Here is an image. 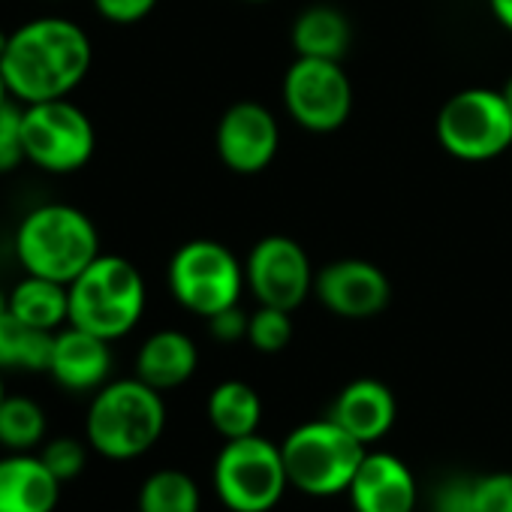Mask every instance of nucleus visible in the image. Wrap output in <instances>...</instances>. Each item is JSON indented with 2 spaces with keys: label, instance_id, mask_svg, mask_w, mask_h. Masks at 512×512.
<instances>
[{
  "label": "nucleus",
  "instance_id": "obj_1",
  "mask_svg": "<svg viewBox=\"0 0 512 512\" xmlns=\"http://www.w3.org/2000/svg\"><path fill=\"white\" fill-rule=\"evenodd\" d=\"M94 46L88 31L64 16H37L10 34L0 61L16 103H46L70 97L91 73Z\"/></svg>",
  "mask_w": 512,
  "mask_h": 512
},
{
  "label": "nucleus",
  "instance_id": "obj_2",
  "mask_svg": "<svg viewBox=\"0 0 512 512\" xmlns=\"http://www.w3.org/2000/svg\"><path fill=\"white\" fill-rule=\"evenodd\" d=\"M13 250L25 275L58 284L76 281L103 253L94 220L67 202L34 205L16 226Z\"/></svg>",
  "mask_w": 512,
  "mask_h": 512
},
{
  "label": "nucleus",
  "instance_id": "obj_3",
  "mask_svg": "<svg viewBox=\"0 0 512 512\" xmlns=\"http://www.w3.org/2000/svg\"><path fill=\"white\" fill-rule=\"evenodd\" d=\"M166 428L163 392L142 383L136 374L127 380H109L94 392L85 437L88 446L109 461H133L145 455Z\"/></svg>",
  "mask_w": 512,
  "mask_h": 512
},
{
  "label": "nucleus",
  "instance_id": "obj_4",
  "mask_svg": "<svg viewBox=\"0 0 512 512\" xmlns=\"http://www.w3.org/2000/svg\"><path fill=\"white\" fill-rule=\"evenodd\" d=\"M70 290V326H79L106 341L130 335L145 314V278L142 272L115 253H100L97 260L67 284Z\"/></svg>",
  "mask_w": 512,
  "mask_h": 512
},
{
  "label": "nucleus",
  "instance_id": "obj_5",
  "mask_svg": "<svg viewBox=\"0 0 512 512\" xmlns=\"http://www.w3.org/2000/svg\"><path fill=\"white\" fill-rule=\"evenodd\" d=\"M281 452L293 488L311 497H332L350 488L368 449L326 416L293 428L281 443Z\"/></svg>",
  "mask_w": 512,
  "mask_h": 512
},
{
  "label": "nucleus",
  "instance_id": "obj_6",
  "mask_svg": "<svg viewBox=\"0 0 512 512\" xmlns=\"http://www.w3.org/2000/svg\"><path fill=\"white\" fill-rule=\"evenodd\" d=\"M290 488L284 452L278 443L247 434L226 440L214 461V491L232 512H269Z\"/></svg>",
  "mask_w": 512,
  "mask_h": 512
},
{
  "label": "nucleus",
  "instance_id": "obj_7",
  "mask_svg": "<svg viewBox=\"0 0 512 512\" xmlns=\"http://www.w3.org/2000/svg\"><path fill=\"white\" fill-rule=\"evenodd\" d=\"M166 281H169L172 299L184 311L205 317V320L238 305L241 290L247 284L238 256L214 238L184 241L172 253Z\"/></svg>",
  "mask_w": 512,
  "mask_h": 512
},
{
  "label": "nucleus",
  "instance_id": "obj_8",
  "mask_svg": "<svg viewBox=\"0 0 512 512\" xmlns=\"http://www.w3.org/2000/svg\"><path fill=\"white\" fill-rule=\"evenodd\" d=\"M440 148L464 163H485L512 148V112L503 91L464 88L437 112Z\"/></svg>",
  "mask_w": 512,
  "mask_h": 512
},
{
  "label": "nucleus",
  "instance_id": "obj_9",
  "mask_svg": "<svg viewBox=\"0 0 512 512\" xmlns=\"http://www.w3.org/2000/svg\"><path fill=\"white\" fill-rule=\"evenodd\" d=\"M25 160L49 175L85 169L97 151V133L82 106L73 100H46L22 106Z\"/></svg>",
  "mask_w": 512,
  "mask_h": 512
},
{
  "label": "nucleus",
  "instance_id": "obj_10",
  "mask_svg": "<svg viewBox=\"0 0 512 512\" xmlns=\"http://www.w3.org/2000/svg\"><path fill=\"white\" fill-rule=\"evenodd\" d=\"M281 94L290 118L308 133H335L353 112V85L341 61L296 58Z\"/></svg>",
  "mask_w": 512,
  "mask_h": 512
},
{
  "label": "nucleus",
  "instance_id": "obj_11",
  "mask_svg": "<svg viewBox=\"0 0 512 512\" xmlns=\"http://www.w3.org/2000/svg\"><path fill=\"white\" fill-rule=\"evenodd\" d=\"M244 281L260 305L296 311L314 293L317 272L296 238L266 235L247 253Z\"/></svg>",
  "mask_w": 512,
  "mask_h": 512
},
{
  "label": "nucleus",
  "instance_id": "obj_12",
  "mask_svg": "<svg viewBox=\"0 0 512 512\" xmlns=\"http://www.w3.org/2000/svg\"><path fill=\"white\" fill-rule=\"evenodd\" d=\"M214 148L220 163L235 175H260L272 166L281 148V127L269 106L256 100L232 103L214 133Z\"/></svg>",
  "mask_w": 512,
  "mask_h": 512
},
{
  "label": "nucleus",
  "instance_id": "obj_13",
  "mask_svg": "<svg viewBox=\"0 0 512 512\" xmlns=\"http://www.w3.org/2000/svg\"><path fill=\"white\" fill-rule=\"evenodd\" d=\"M314 293L326 311L344 320H371L392 302V284L386 272L368 260H335L317 272Z\"/></svg>",
  "mask_w": 512,
  "mask_h": 512
},
{
  "label": "nucleus",
  "instance_id": "obj_14",
  "mask_svg": "<svg viewBox=\"0 0 512 512\" xmlns=\"http://www.w3.org/2000/svg\"><path fill=\"white\" fill-rule=\"evenodd\" d=\"M112 341L91 335L79 326H64L52 338V356L46 374L67 392L94 395L112 374Z\"/></svg>",
  "mask_w": 512,
  "mask_h": 512
},
{
  "label": "nucleus",
  "instance_id": "obj_15",
  "mask_svg": "<svg viewBox=\"0 0 512 512\" xmlns=\"http://www.w3.org/2000/svg\"><path fill=\"white\" fill-rule=\"evenodd\" d=\"M347 494L356 512H413L419 500L410 467L392 452H365Z\"/></svg>",
  "mask_w": 512,
  "mask_h": 512
},
{
  "label": "nucleus",
  "instance_id": "obj_16",
  "mask_svg": "<svg viewBox=\"0 0 512 512\" xmlns=\"http://www.w3.org/2000/svg\"><path fill=\"white\" fill-rule=\"evenodd\" d=\"M329 416L344 431H350L359 443L371 446L392 431L395 416H398V401H395V392L383 380L359 377L338 392Z\"/></svg>",
  "mask_w": 512,
  "mask_h": 512
},
{
  "label": "nucleus",
  "instance_id": "obj_17",
  "mask_svg": "<svg viewBox=\"0 0 512 512\" xmlns=\"http://www.w3.org/2000/svg\"><path fill=\"white\" fill-rule=\"evenodd\" d=\"M61 479L34 452L0 458V512H55Z\"/></svg>",
  "mask_w": 512,
  "mask_h": 512
},
{
  "label": "nucleus",
  "instance_id": "obj_18",
  "mask_svg": "<svg viewBox=\"0 0 512 512\" xmlns=\"http://www.w3.org/2000/svg\"><path fill=\"white\" fill-rule=\"evenodd\" d=\"M199 368V350L190 335L178 329H160L148 335L136 353V377L157 392L184 386Z\"/></svg>",
  "mask_w": 512,
  "mask_h": 512
},
{
  "label": "nucleus",
  "instance_id": "obj_19",
  "mask_svg": "<svg viewBox=\"0 0 512 512\" xmlns=\"http://www.w3.org/2000/svg\"><path fill=\"white\" fill-rule=\"evenodd\" d=\"M350 22L341 10L317 4L296 16L290 40L296 58H323V61H344L350 49Z\"/></svg>",
  "mask_w": 512,
  "mask_h": 512
},
{
  "label": "nucleus",
  "instance_id": "obj_20",
  "mask_svg": "<svg viewBox=\"0 0 512 512\" xmlns=\"http://www.w3.org/2000/svg\"><path fill=\"white\" fill-rule=\"evenodd\" d=\"M10 314L34 329L58 332L70 323V290L67 284L25 275L10 290Z\"/></svg>",
  "mask_w": 512,
  "mask_h": 512
},
{
  "label": "nucleus",
  "instance_id": "obj_21",
  "mask_svg": "<svg viewBox=\"0 0 512 512\" xmlns=\"http://www.w3.org/2000/svg\"><path fill=\"white\" fill-rule=\"evenodd\" d=\"M208 422L223 440L256 434L263 422V401L244 380H223L208 395Z\"/></svg>",
  "mask_w": 512,
  "mask_h": 512
},
{
  "label": "nucleus",
  "instance_id": "obj_22",
  "mask_svg": "<svg viewBox=\"0 0 512 512\" xmlns=\"http://www.w3.org/2000/svg\"><path fill=\"white\" fill-rule=\"evenodd\" d=\"M55 332L34 329L13 317L10 311L0 314V368L4 371H46L52 356Z\"/></svg>",
  "mask_w": 512,
  "mask_h": 512
},
{
  "label": "nucleus",
  "instance_id": "obj_23",
  "mask_svg": "<svg viewBox=\"0 0 512 512\" xmlns=\"http://www.w3.org/2000/svg\"><path fill=\"white\" fill-rule=\"evenodd\" d=\"M202 494L190 473L163 467L139 488V512H199Z\"/></svg>",
  "mask_w": 512,
  "mask_h": 512
},
{
  "label": "nucleus",
  "instance_id": "obj_24",
  "mask_svg": "<svg viewBox=\"0 0 512 512\" xmlns=\"http://www.w3.org/2000/svg\"><path fill=\"white\" fill-rule=\"evenodd\" d=\"M46 410L28 395L0 401V446L10 452H34L46 440Z\"/></svg>",
  "mask_w": 512,
  "mask_h": 512
},
{
  "label": "nucleus",
  "instance_id": "obj_25",
  "mask_svg": "<svg viewBox=\"0 0 512 512\" xmlns=\"http://www.w3.org/2000/svg\"><path fill=\"white\" fill-rule=\"evenodd\" d=\"M293 341V311L260 305L247 323V344L260 353H281Z\"/></svg>",
  "mask_w": 512,
  "mask_h": 512
},
{
  "label": "nucleus",
  "instance_id": "obj_26",
  "mask_svg": "<svg viewBox=\"0 0 512 512\" xmlns=\"http://www.w3.org/2000/svg\"><path fill=\"white\" fill-rule=\"evenodd\" d=\"M40 458L61 482H73L82 476V470L88 464V443H82L76 437H55L40 449Z\"/></svg>",
  "mask_w": 512,
  "mask_h": 512
},
{
  "label": "nucleus",
  "instance_id": "obj_27",
  "mask_svg": "<svg viewBox=\"0 0 512 512\" xmlns=\"http://www.w3.org/2000/svg\"><path fill=\"white\" fill-rule=\"evenodd\" d=\"M25 160V136H22V103L0 109V175L16 172Z\"/></svg>",
  "mask_w": 512,
  "mask_h": 512
},
{
  "label": "nucleus",
  "instance_id": "obj_28",
  "mask_svg": "<svg viewBox=\"0 0 512 512\" xmlns=\"http://www.w3.org/2000/svg\"><path fill=\"white\" fill-rule=\"evenodd\" d=\"M431 512H476V476H446L431 497Z\"/></svg>",
  "mask_w": 512,
  "mask_h": 512
},
{
  "label": "nucleus",
  "instance_id": "obj_29",
  "mask_svg": "<svg viewBox=\"0 0 512 512\" xmlns=\"http://www.w3.org/2000/svg\"><path fill=\"white\" fill-rule=\"evenodd\" d=\"M476 512H512V473L476 476Z\"/></svg>",
  "mask_w": 512,
  "mask_h": 512
},
{
  "label": "nucleus",
  "instance_id": "obj_30",
  "mask_svg": "<svg viewBox=\"0 0 512 512\" xmlns=\"http://www.w3.org/2000/svg\"><path fill=\"white\" fill-rule=\"evenodd\" d=\"M100 19L112 25H136L154 13L157 0H91Z\"/></svg>",
  "mask_w": 512,
  "mask_h": 512
},
{
  "label": "nucleus",
  "instance_id": "obj_31",
  "mask_svg": "<svg viewBox=\"0 0 512 512\" xmlns=\"http://www.w3.org/2000/svg\"><path fill=\"white\" fill-rule=\"evenodd\" d=\"M205 323H208V332H211L214 341H220V344H238V341H247L250 314H244L238 305H232V308L208 317Z\"/></svg>",
  "mask_w": 512,
  "mask_h": 512
},
{
  "label": "nucleus",
  "instance_id": "obj_32",
  "mask_svg": "<svg viewBox=\"0 0 512 512\" xmlns=\"http://www.w3.org/2000/svg\"><path fill=\"white\" fill-rule=\"evenodd\" d=\"M488 7H491V16L497 19V25L512 34V0H488Z\"/></svg>",
  "mask_w": 512,
  "mask_h": 512
},
{
  "label": "nucleus",
  "instance_id": "obj_33",
  "mask_svg": "<svg viewBox=\"0 0 512 512\" xmlns=\"http://www.w3.org/2000/svg\"><path fill=\"white\" fill-rule=\"evenodd\" d=\"M10 103H13V94H10V85H7L4 73H0V109L10 106Z\"/></svg>",
  "mask_w": 512,
  "mask_h": 512
},
{
  "label": "nucleus",
  "instance_id": "obj_34",
  "mask_svg": "<svg viewBox=\"0 0 512 512\" xmlns=\"http://www.w3.org/2000/svg\"><path fill=\"white\" fill-rule=\"evenodd\" d=\"M7 46H10V34L0 28V61H4V55H7Z\"/></svg>",
  "mask_w": 512,
  "mask_h": 512
},
{
  "label": "nucleus",
  "instance_id": "obj_35",
  "mask_svg": "<svg viewBox=\"0 0 512 512\" xmlns=\"http://www.w3.org/2000/svg\"><path fill=\"white\" fill-rule=\"evenodd\" d=\"M500 91H503V97H506V103H509V112H512V76L506 79V85H503Z\"/></svg>",
  "mask_w": 512,
  "mask_h": 512
},
{
  "label": "nucleus",
  "instance_id": "obj_36",
  "mask_svg": "<svg viewBox=\"0 0 512 512\" xmlns=\"http://www.w3.org/2000/svg\"><path fill=\"white\" fill-rule=\"evenodd\" d=\"M10 311V293L0 290V314H7Z\"/></svg>",
  "mask_w": 512,
  "mask_h": 512
},
{
  "label": "nucleus",
  "instance_id": "obj_37",
  "mask_svg": "<svg viewBox=\"0 0 512 512\" xmlns=\"http://www.w3.org/2000/svg\"><path fill=\"white\" fill-rule=\"evenodd\" d=\"M7 398V386H4V368H0V401Z\"/></svg>",
  "mask_w": 512,
  "mask_h": 512
},
{
  "label": "nucleus",
  "instance_id": "obj_38",
  "mask_svg": "<svg viewBox=\"0 0 512 512\" xmlns=\"http://www.w3.org/2000/svg\"><path fill=\"white\" fill-rule=\"evenodd\" d=\"M244 4H269V0H244Z\"/></svg>",
  "mask_w": 512,
  "mask_h": 512
}]
</instances>
